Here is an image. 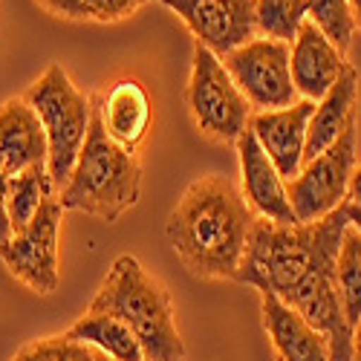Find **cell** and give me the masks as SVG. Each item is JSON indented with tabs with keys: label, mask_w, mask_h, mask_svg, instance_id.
Listing matches in <instances>:
<instances>
[{
	"label": "cell",
	"mask_w": 361,
	"mask_h": 361,
	"mask_svg": "<svg viewBox=\"0 0 361 361\" xmlns=\"http://www.w3.org/2000/svg\"><path fill=\"white\" fill-rule=\"evenodd\" d=\"M49 142L38 113L23 96L0 107V171L9 179L32 168H47Z\"/></svg>",
	"instance_id": "5bb4252c"
},
{
	"label": "cell",
	"mask_w": 361,
	"mask_h": 361,
	"mask_svg": "<svg viewBox=\"0 0 361 361\" xmlns=\"http://www.w3.org/2000/svg\"><path fill=\"white\" fill-rule=\"evenodd\" d=\"M185 104L194 118V128L217 145H237L255 116L243 90L228 75L223 58L200 44H194Z\"/></svg>",
	"instance_id": "8992f818"
},
{
	"label": "cell",
	"mask_w": 361,
	"mask_h": 361,
	"mask_svg": "<svg viewBox=\"0 0 361 361\" xmlns=\"http://www.w3.org/2000/svg\"><path fill=\"white\" fill-rule=\"evenodd\" d=\"M90 310L125 321L145 350V361H185L171 292L133 255L116 257Z\"/></svg>",
	"instance_id": "3957f363"
},
{
	"label": "cell",
	"mask_w": 361,
	"mask_h": 361,
	"mask_svg": "<svg viewBox=\"0 0 361 361\" xmlns=\"http://www.w3.org/2000/svg\"><path fill=\"white\" fill-rule=\"evenodd\" d=\"M237 159H240V191H243L255 217L278 223V226H295V208L289 200V185L283 173L269 159V154L260 147L252 130H246L237 139Z\"/></svg>",
	"instance_id": "8fae6325"
},
{
	"label": "cell",
	"mask_w": 361,
	"mask_h": 361,
	"mask_svg": "<svg viewBox=\"0 0 361 361\" xmlns=\"http://www.w3.org/2000/svg\"><path fill=\"white\" fill-rule=\"evenodd\" d=\"M347 220H350L353 228L361 231V205H350V202H347Z\"/></svg>",
	"instance_id": "f1b7e54d"
},
{
	"label": "cell",
	"mask_w": 361,
	"mask_h": 361,
	"mask_svg": "<svg viewBox=\"0 0 361 361\" xmlns=\"http://www.w3.org/2000/svg\"><path fill=\"white\" fill-rule=\"evenodd\" d=\"M355 136L358 125L353 122L338 136V142H333L315 159H307L300 173L286 183L298 223L324 220L347 202L350 179L355 171Z\"/></svg>",
	"instance_id": "52a82bcc"
},
{
	"label": "cell",
	"mask_w": 361,
	"mask_h": 361,
	"mask_svg": "<svg viewBox=\"0 0 361 361\" xmlns=\"http://www.w3.org/2000/svg\"><path fill=\"white\" fill-rule=\"evenodd\" d=\"M255 212L228 176L205 173L185 188L168 217V243L200 281H237Z\"/></svg>",
	"instance_id": "7a4b0ae2"
},
{
	"label": "cell",
	"mask_w": 361,
	"mask_h": 361,
	"mask_svg": "<svg viewBox=\"0 0 361 361\" xmlns=\"http://www.w3.org/2000/svg\"><path fill=\"white\" fill-rule=\"evenodd\" d=\"M336 272H338V295H341L344 315L350 326H355L361 318V231L353 226H347L344 231Z\"/></svg>",
	"instance_id": "ffe728a7"
},
{
	"label": "cell",
	"mask_w": 361,
	"mask_h": 361,
	"mask_svg": "<svg viewBox=\"0 0 361 361\" xmlns=\"http://www.w3.org/2000/svg\"><path fill=\"white\" fill-rule=\"evenodd\" d=\"M90 12V20H102V23H113L122 20L128 15H133L136 9H142L147 0H81Z\"/></svg>",
	"instance_id": "cb8c5ba5"
},
{
	"label": "cell",
	"mask_w": 361,
	"mask_h": 361,
	"mask_svg": "<svg viewBox=\"0 0 361 361\" xmlns=\"http://www.w3.org/2000/svg\"><path fill=\"white\" fill-rule=\"evenodd\" d=\"M223 64L234 84L243 90L255 113L263 110H283L300 102L292 84V61L289 44L272 38H252L249 44L237 47L223 58Z\"/></svg>",
	"instance_id": "ba28073f"
},
{
	"label": "cell",
	"mask_w": 361,
	"mask_h": 361,
	"mask_svg": "<svg viewBox=\"0 0 361 361\" xmlns=\"http://www.w3.org/2000/svg\"><path fill=\"white\" fill-rule=\"evenodd\" d=\"M289 61H292V84L298 96L307 102H321L350 67L347 55L310 18L289 44Z\"/></svg>",
	"instance_id": "4fadbf2b"
},
{
	"label": "cell",
	"mask_w": 361,
	"mask_h": 361,
	"mask_svg": "<svg viewBox=\"0 0 361 361\" xmlns=\"http://www.w3.org/2000/svg\"><path fill=\"white\" fill-rule=\"evenodd\" d=\"M9 361H96V350L67 336H47L20 347Z\"/></svg>",
	"instance_id": "603a6c76"
},
{
	"label": "cell",
	"mask_w": 361,
	"mask_h": 361,
	"mask_svg": "<svg viewBox=\"0 0 361 361\" xmlns=\"http://www.w3.org/2000/svg\"><path fill=\"white\" fill-rule=\"evenodd\" d=\"M257 35L292 44L307 20V0H257Z\"/></svg>",
	"instance_id": "44dd1931"
},
{
	"label": "cell",
	"mask_w": 361,
	"mask_h": 361,
	"mask_svg": "<svg viewBox=\"0 0 361 361\" xmlns=\"http://www.w3.org/2000/svg\"><path fill=\"white\" fill-rule=\"evenodd\" d=\"M64 205L58 194L47 197L41 212L26 228L15 231L4 246L0 260L6 263L12 278L38 295H52L61 283V260H58V234H61Z\"/></svg>",
	"instance_id": "9c48e42d"
},
{
	"label": "cell",
	"mask_w": 361,
	"mask_h": 361,
	"mask_svg": "<svg viewBox=\"0 0 361 361\" xmlns=\"http://www.w3.org/2000/svg\"><path fill=\"white\" fill-rule=\"evenodd\" d=\"M260 315L278 361H333L326 338L272 292H260Z\"/></svg>",
	"instance_id": "2e32d148"
},
{
	"label": "cell",
	"mask_w": 361,
	"mask_h": 361,
	"mask_svg": "<svg viewBox=\"0 0 361 361\" xmlns=\"http://www.w3.org/2000/svg\"><path fill=\"white\" fill-rule=\"evenodd\" d=\"M350 205H361V165H355L353 179H350V194H347Z\"/></svg>",
	"instance_id": "4316f807"
},
{
	"label": "cell",
	"mask_w": 361,
	"mask_h": 361,
	"mask_svg": "<svg viewBox=\"0 0 361 361\" xmlns=\"http://www.w3.org/2000/svg\"><path fill=\"white\" fill-rule=\"evenodd\" d=\"M353 361H361V318L353 326Z\"/></svg>",
	"instance_id": "83f0119b"
},
{
	"label": "cell",
	"mask_w": 361,
	"mask_h": 361,
	"mask_svg": "<svg viewBox=\"0 0 361 361\" xmlns=\"http://www.w3.org/2000/svg\"><path fill=\"white\" fill-rule=\"evenodd\" d=\"M6 191H9V176L0 171V246L12 237V223H9V212H6Z\"/></svg>",
	"instance_id": "484cf974"
},
{
	"label": "cell",
	"mask_w": 361,
	"mask_h": 361,
	"mask_svg": "<svg viewBox=\"0 0 361 361\" xmlns=\"http://www.w3.org/2000/svg\"><path fill=\"white\" fill-rule=\"evenodd\" d=\"M23 99L32 104L44 125L49 142L47 171L58 194L67 185L87 142L90 122H93V96L81 93L61 64H49L44 75L23 93Z\"/></svg>",
	"instance_id": "5b68a950"
},
{
	"label": "cell",
	"mask_w": 361,
	"mask_h": 361,
	"mask_svg": "<svg viewBox=\"0 0 361 361\" xmlns=\"http://www.w3.org/2000/svg\"><path fill=\"white\" fill-rule=\"evenodd\" d=\"M358 73L350 64L344 75L336 81V87L329 93L315 102V113L310 118V130H307V159H315L318 154L338 142V136L355 122V107H358Z\"/></svg>",
	"instance_id": "e0dca14e"
},
{
	"label": "cell",
	"mask_w": 361,
	"mask_h": 361,
	"mask_svg": "<svg viewBox=\"0 0 361 361\" xmlns=\"http://www.w3.org/2000/svg\"><path fill=\"white\" fill-rule=\"evenodd\" d=\"M96 361H113L110 355H104V353H96Z\"/></svg>",
	"instance_id": "4dcf8cb0"
},
{
	"label": "cell",
	"mask_w": 361,
	"mask_h": 361,
	"mask_svg": "<svg viewBox=\"0 0 361 361\" xmlns=\"http://www.w3.org/2000/svg\"><path fill=\"white\" fill-rule=\"evenodd\" d=\"M64 336L78 344L93 347L96 353L110 355L113 361H145V350L133 336V329L107 312L87 310V315H81Z\"/></svg>",
	"instance_id": "ac0fdd59"
},
{
	"label": "cell",
	"mask_w": 361,
	"mask_h": 361,
	"mask_svg": "<svg viewBox=\"0 0 361 361\" xmlns=\"http://www.w3.org/2000/svg\"><path fill=\"white\" fill-rule=\"evenodd\" d=\"M350 9H353V20H355V29L361 32V0H350Z\"/></svg>",
	"instance_id": "f546056e"
},
{
	"label": "cell",
	"mask_w": 361,
	"mask_h": 361,
	"mask_svg": "<svg viewBox=\"0 0 361 361\" xmlns=\"http://www.w3.org/2000/svg\"><path fill=\"white\" fill-rule=\"evenodd\" d=\"M38 6H44L55 18H67V20H90V12L81 0H38Z\"/></svg>",
	"instance_id": "d4e9b609"
},
{
	"label": "cell",
	"mask_w": 361,
	"mask_h": 361,
	"mask_svg": "<svg viewBox=\"0 0 361 361\" xmlns=\"http://www.w3.org/2000/svg\"><path fill=\"white\" fill-rule=\"evenodd\" d=\"M347 226V202L315 223L278 226L257 217L237 278L298 310L326 338L333 361H353V326L341 307L336 272Z\"/></svg>",
	"instance_id": "6da1fadb"
},
{
	"label": "cell",
	"mask_w": 361,
	"mask_h": 361,
	"mask_svg": "<svg viewBox=\"0 0 361 361\" xmlns=\"http://www.w3.org/2000/svg\"><path fill=\"white\" fill-rule=\"evenodd\" d=\"M142 194V162L136 150H128L107 136L93 102V122H90L87 142L81 157L58 191L64 212H84L104 223L122 220L139 202Z\"/></svg>",
	"instance_id": "277c9868"
},
{
	"label": "cell",
	"mask_w": 361,
	"mask_h": 361,
	"mask_svg": "<svg viewBox=\"0 0 361 361\" xmlns=\"http://www.w3.org/2000/svg\"><path fill=\"white\" fill-rule=\"evenodd\" d=\"M315 113V102L300 99L292 107L283 110H263L252 116L249 130L260 142V147L275 162V168L283 173V179H295L304 168L307 157V130L310 118Z\"/></svg>",
	"instance_id": "7c38bea8"
},
{
	"label": "cell",
	"mask_w": 361,
	"mask_h": 361,
	"mask_svg": "<svg viewBox=\"0 0 361 361\" xmlns=\"http://www.w3.org/2000/svg\"><path fill=\"white\" fill-rule=\"evenodd\" d=\"M307 18L347 55L350 44L358 32L350 0H307Z\"/></svg>",
	"instance_id": "7402d4cb"
},
{
	"label": "cell",
	"mask_w": 361,
	"mask_h": 361,
	"mask_svg": "<svg viewBox=\"0 0 361 361\" xmlns=\"http://www.w3.org/2000/svg\"><path fill=\"white\" fill-rule=\"evenodd\" d=\"M52 194H55V185H52L47 168H32L26 173L12 176L9 191H6V212H9L12 234L32 223V217L41 212V205Z\"/></svg>",
	"instance_id": "d6986e66"
},
{
	"label": "cell",
	"mask_w": 361,
	"mask_h": 361,
	"mask_svg": "<svg viewBox=\"0 0 361 361\" xmlns=\"http://www.w3.org/2000/svg\"><path fill=\"white\" fill-rule=\"evenodd\" d=\"M183 20L200 47L226 58L257 38V0H159Z\"/></svg>",
	"instance_id": "30bf717a"
},
{
	"label": "cell",
	"mask_w": 361,
	"mask_h": 361,
	"mask_svg": "<svg viewBox=\"0 0 361 361\" xmlns=\"http://www.w3.org/2000/svg\"><path fill=\"white\" fill-rule=\"evenodd\" d=\"M93 102L107 136L128 150H136L150 130V118H154V104H150L142 81L118 78L110 84V90L96 93Z\"/></svg>",
	"instance_id": "9a60e30c"
}]
</instances>
